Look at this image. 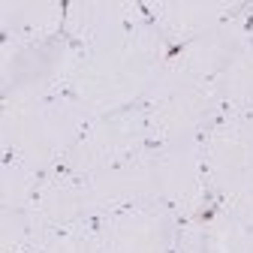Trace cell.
I'll return each instance as SVG.
<instances>
[{
    "mask_svg": "<svg viewBox=\"0 0 253 253\" xmlns=\"http://www.w3.org/2000/svg\"><path fill=\"white\" fill-rule=\"evenodd\" d=\"M148 205H154V199L148 196H130V199H112L103 205V214L109 217V223H115V220L121 217H133V214H142Z\"/></svg>",
    "mask_w": 253,
    "mask_h": 253,
    "instance_id": "1",
    "label": "cell"
},
{
    "mask_svg": "<svg viewBox=\"0 0 253 253\" xmlns=\"http://www.w3.org/2000/svg\"><path fill=\"white\" fill-rule=\"evenodd\" d=\"M57 100H70V103H79V100H82V97H79V90L70 87V79H57V82L45 90L42 106H51V103H57Z\"/></svg>",
    "mask_w": 253,
    "mask_h": 253,
    "instance_id": "2",
    "label": "cell"
},
{
    "mask_svg": "<svg viewBox=\"0 0 253 253\" xmlns=\"http://www.w3.org/2000/svg\"><path fill=\"white\" fill-rule=\"evenodd\" d=\"M139 160H142V148H139V142H136V145H130V148L112 154V160H109L106 166H109L112 172H118V169H126V166H136Z\"/></svg>",
    "mask_w": 253,
    "mask_h": 253,
    "instance_id": "3",
    "label": "cell"
},
{
    "mask_svg": "<svg viewBox=\"0 0 253 253\" xmlns=\"http://www.w3.org/2000/svg\"><path fill=\"white\" fill-rule=\"evenodd\" d=\"M67 48H70L79 60H87V57H90V34H87V30H70Z\"/></svg>",
    "mask_w": 253,
    "mask_h": 253,
    "instance_id": "4",
    "label": "cell"
},
{
    "mask_svg": "<svg viewBox=\"0 0 253 253\" xmlns=\"http://www.w3.org/2000/svg\"><path fill=\"white\" fill-rule=\"evenodd\" d=\"M139 148H142V157L163 151L166 148V133L163 130H154V126H145V136L139 139Z\"/></svg>",
    "mask_w": 253,
    "mask_h": 253,
    "instance_id": "5",
    "label": "cell"
},
{
    "mask_svg": "<svg viewBox=\"0 0 253 253\" xmlns=\"http://www.w3.org/2000/svg\"><path fill=\"white\" fill-rule=\"evenodd\" d=\"M76 223H42V235L51 241H70L76 235Z\"/></svg>",
    "mask_w": 253,
    "mask_h": 253,
    "instance_id": "6",
    "label": "cell"
},
{
    "mask_svg": "<svg viewBox=\"0 0 253 253\" xmlns=\"http://www.w3.org/2000/svg\"><path fill=\"white\" fill-rule=\"evenodd\" d=\"M97 121H103V115H90V118H84V121L79 124V130H76V136H73V148H79V145H84V142L90 139L93 126H97Z\"/></svg>",
    "mask_w": 253,
    "mask_h": 253,
    "instance_id": "7",
    "label": "cell"
},
{
    "mask_svg": "<svg viewBox=\"0 0 253 253\" xmlns=\"http://www.w3.org/2000/svg\"><path fill=\"white\" fill-rule=\"evenodd\" d=\"M42 193H45V187L30 181V187H27V202H24V211H40V205H42Z\"/></svg>",
    "mask_w": 253,
    "mask_h": 253,
    "instance_id": "8",
    "label": "cell"
},
{
    "mask_svg": "<svg viewBox=\"0 0 253 253\" xmlns=\"http://www.w3.org/2000/svg\"><path fill=\"white\" fill-rule=\"evenodd\" d=\"M121 27H124V37L126 40H136L139 37V30H142V24H139V15H121Z\"/></svg>",
    "mask_w": 253,
    "mask_h": 253,
    "instance_id": "9",
    "label": "cell"
},
{
    "mask_svg": "<svg viewBox=\"0 0 253 253\" xmlns=\"http://www.w3.org/2000/svg\"><path fill=\"white\" fill-rule=\"evenodd\" d=\"M90 181H93V172H87V169H84V172H76L67 184H63V187H67V190H87V187H90Z\"/></svg>",
    "mask_w": 253,
    "mask_h": 253,
    "instance_id": "10",
    "label": "cell"
},
{
    "mask_svg": "<svg viewBox=\"0 0 253 253\" xmlns=\"http://www.w3.org/2000/svg\"><path fill=\"white\" fill-rule=\"evenodd\" d=\"M235 121L238 124H253V100H241L235 106Z\"/></svg>",
    "mask_w": 253,
    "mask_h": 253,
    "instance_id": "11",
    "label": "cell"
},
{
    "mask_svg": "<svg viewBox=\"0 0 253 253\" xmlns=\"http://www.w3.org/2000/svg\"><path fill=\"white\" fill-rule=\"evenodd\" d=\"M163 205V211L169 214V217H178L181 214V199H175V196H166V193H160V199H157Z\"/></svg>",
    "mask_w": 253,
    "mask_h": 253,
    "instance_id": "12",
    "label": "cell"
},
{
    "mask_svg": "<svg viewBox=\"0 0 253 253\" xmlns=\"http://www.w3.org/2000/svg\"><path fill=\"white\" fill-rule=\"evenodd\" d=\"M21 163V151L18 148H6L3 151V169H12V166H18Z\"/></svg>",
    "mask_w": 253,
    "mask_h": 253,
    "instance_id": "13",
    "label": "cell"
},
{
    "mask_svg": "<svg viewBox=\"0 0 253 253\" xmlns=\"http://www.w3.org/2000/svg\"><path fill=\"white\" fill-rule=\"evenodd\" d=\"M220 73H223V67H217V70H214V73H208V76H199L196 82H199L202 87H211V84L217 82V76H220Z\"/></svg>",
    "mask_w": 253,
    "mask_h": 253,
    "instance_id": "14",
    "label": "cell"
},
{
    "mask_svg": "<svg viewBox=\"0 0 253 253\" xmlns=\"http://www.w3.org/2000/svg\"><path fill=\"white\" fill-rule=\"evenodd\" d=\"M30 181H34V184H42V187H45V181H48V169H37Z\"/></svg>",
    "mask_w": 253,
    "mask_h": 253,
    "instance_id": "15",
    "label": "cell"
},
{
    "mask_svg": "<svg viewBox=\"0 0 253 253\" xmlns=\"http://www.w3.org/2000/svg\"><path fill=\"white\" fill-rule=\"evenodd\" d=\"M244 34H247V37H253V9H250V15L244 18Z\"/></svg>",
    "mask_w": 253,
    "mask_h": 253,
    "instance_id": "16",
    "label": "cell"
},
{
    "mask_svg": "<svg viewBox=\"0 0 253 253\" xmlns=\"http://www.w3.org/2000/svg\"><path fill=\"white\" fill-rule=\"evenodd\" d=\"M100 253H109V250H106V247H103V244H100Z\"/></svg>",
    "mask_w": 253,
    "mask_h": 253,
    "instance_id": "17",
    "label": "cell"
},
{
    "mask_svg": "<svg viewBox=\"0 0 253 253\" xmlns=\"http://www.w3.org/2000/svg\"><path fill=\"white\" fill-rule=\"evenodd\" d=\"M247 42H250V48H253V37H250V40H247Z\"/></svg>",
    "mask_w": 253,
    "mask_h": 253,
    "instance_id": "18",
    "label": "cell"
}]
</instances>
